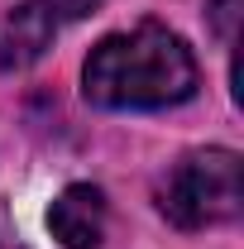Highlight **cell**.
I'll list each match as a JSON object with an SVG mask.
<instances>
[{
	"label": "cell",
	"mask_w": 244,
	"mask_h": 249,
	"mask_svg": "<svg viewBox=\"0 0 244 249\" xmlns=\"http://www.w3.org/2000/svg\"><path fill=\"white\" fill-rule=\"evenodd\" d=\"M158 206L182 230L235 220L240 206H244L240 154H230V149H196V154H187L158 182Z\"/></svg>",
	"instance_id": "7a4b0ae2"
},
{
	"label": "cell",
	"mask_w": 244,
	"mask_h": 249,
	"mask_svg": "<svg viewBox=\"0 0 244 249\" xmlns=\"http://www.w3.org/2000/svg\"><path fill=\"white\" fill-rule=\"evenodd\" d=\"M48 43H53V15L43 5L24 0L0 15V72H19L38 62L48 53Z\"/></svg>",
	"instance_id": "277c9868"
},
{
	"label": "cell",
	"mask_w": 244,
	"mask_h": 249,
	"mask_svg": "<svg viewBox=\"0 0 244 249\" xmlns=\"http://www.w3.org/2000/svg\"><path fill=\"white\" fill-rule=\"evenodd\" d=\"M48 225L62 249H101L105 240V196L87 182H72L48 206Z\"/></svg>",
	"instance_id": "3957f363"
},
{
	"label": "cell",
	"mask_w": 244,
	"mask_h": 249,
	"mask_svg": "<svg viewBox=\"0 0 244 249\" xmlns=\"http://www.w3.org/2000/svg\"><path fill=\"white\" fill-rule=\"evenodd\" d=\"M34 5H43L53 19H82V15H91L101 0H34Z\"/></svg>",
	"instance_id": "5b68a950"
},
{
	"label": "cell",
	"mask_w": 244,
	"mask_h": 249,
	"mask_svg": "<svg viewBox=\"0 0 244 249\" xmlns=\"http://www.w3.org/2000/svg\"><path fill=\"white\" fill-rule=\"evenodd\" d=\"M215 10H220V15H215V19H220V29L230 34V15H235V0H220V5H215Z\"/></svg>",
	"instance_id": "8992f818"
},
{
	"label": "cell",
	"mask_w": 244,
	"mask_h": 249,
	"mask_svg": "<svg viewBox=\"0 0 244 249\" xmlns=\"http://www.w3.org/2000/svg\"><path fill=\"white\" fill-rule=\"evenodd\" d=\"M87 101L105 110H158L196 91V58L177 34L139 24L101 38L87 58Z\"/></svg>",
	"instance_id": "6da1fadb"
}]
</instances>
